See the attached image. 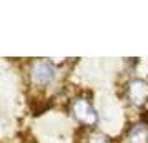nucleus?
Segmentation results:
<instances>
[{"instance_id": "obj_2", "label": "nucleus", "mask_w": 148, "mask_h": 143, "mask_svg": "<svg viewBox=\"0 0 148 143\" xmlns=\"http://www.w3.org/2000/svg\"><path fill=\"white\" fill-rule=\"evenodd\" d=\"M123 100L133 110H145L148 105V80L130 77L123 85Z\"/></svg>"}, {"instance_id": "obj_5", "label": "nucleus", "mask_w": 148, "mask_h": 143, "mask_svg": "<svg viewBox=\"0 0 148 143\" xmlns=\"http://www.w3.org/2000/svg\"><path fill=\"white\" fill-rule=\"evenodd\" d=\"M82 143H113V138L100 130H85V135L82 138Z\"/></svg>"}, {"instance_id": "obj_4", "label": "nucleus", "mask_w": 148, "mask_h": 143, "mask_svg": "<svg viewBox=\"0 0 148 143\" xmlns=\"http://www.w3.org/2000/svg\"><path fill=\"white\" fill-rule=\"evenodd\" d=\"M123 143H148V123L140 120L130 123L123 133Z\"/></svg>"}, {"instance_id": "obj_1", "label": "nucleus", "mask_w": 148, "mask_h": 143, "mask_svg": "<svg viewBox=\"0 0 148 143\" xmlns=\"http://www.w3.org/2000/svg\"><path fill=\"white\" fill-rule=\"evenodd\" d=\"M70 115L83 130H95L100 123V113L88 96H75L70 102Z\"/></svg>"}, {"instance_id": "obj_3", "label": "nucleus", "mask_w": 148, "mask_h": 143, "mask_svg": "<svg viewBox=\"0 0 148 143\" xmlns=\"http://www.w3.org/2000/svg\"><path fill=\"white\" fill-rule=\"evenodd\" d=\"M28 75H30V82L34 83L35 87H38V88H47V87H50V85L57 80L58 70H57V67H55L52 62L37 60V62L32 63Z\"/></svg>"}]
</instances>
